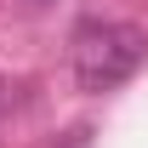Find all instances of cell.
<instances>
[{"instance_id":"1","label":"cell","mask_w":148,"mask_h":148,"mask_svg":"<svg viewBox=\"0 0 148 148\" xmlns=\"http://www.w3.org/2000/svg\"><path fill=\"white\" fill-rule=\"evenodd\" d=\"M143 57H148V34L131 29V23H114V17L80 23L74 29V46H69L80 91H114L120 80H131L143 69Z\"/></svg>"},{"instance_id":"2","label":"cell","mask_w":148,"mask_h":148,"mask_svg":"<svg viewBox=\"0 0 148 148\" xmlns=\"http://www.w3.org/2000/svg\"><path fill=\"white\" fill-rule=\"evenodd\" d=\"M34 6H46V0H34Z\"/></svg>"}]
</instances>
